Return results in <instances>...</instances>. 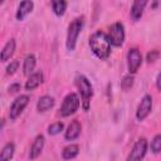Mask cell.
<instances>
[{
  "instance_id": "13",
  "label": "cell",
  "mask_w": 161,
  "mask_h": 161,
  "mask_svg": "<svg viewBox=\"0 0 161 161\" xmlns=\"http://www.w3.org/2000/svg\"><path fill=\"white\" fill-rule=\"evenodd\" d=\"M44 80V75H43V72L38 70V72H34L31 75L28 77V80L25 82V89L26 91H33L35 88H38Z\"/></svg>"
},
{
  "instance_id": "10",
  "label": "cell",
  "mask_w": 161,
  "mask_h": 161,
  "mask_svg": "<svg viewBox=\"0 0 161 161\" xmlns=\"http://www.w3.org/2000/svg\"><path fill=\"white\" fill-rule=\"evenodd\" d=\"M44 145H45V137L43 135H38L35 137V140L33 141V145L30 147V152H29L30 160H35L42 153V151L44 148Z\"/></svg>"
},
{
  "instance_id": "5",
  "label": "cell",
  "mask_w": 161,
  "mask_h": 161,
  "mask_svg": "<svg viewBox=\"0 0 161 161\" xmlns=\"http://www.w3.org/2000/svg\"><path fill=\"white\" fill-rule=\"evenodd\" d=\"M108 40L111 43V45L113 47H122L125 43V25L121 21H116L114 24L111 25L109 31H108Z\"/></svg>"
},
{
  "instance_id": "12",
  "label": "cell",
  "mask_w": 161,
  "mask_h": 161,
  "mask_svg": "<svg viewBox=\"0 0 161 161\" xmlns=\"http://www.w3.org/2000/svg\"><path fill=\"white\" fill-rule=\"evenodd\" d=\"M80 130H82V126L79 123L78 119H73L69 126L67 127L65 132H64V138L67 141H73L75 138H78V136L80 135Z\"/></svg>"
},
{
  "instance_id": "23",
  "label": "cell",
  "mask_w": 161,
  "mask_h": 161,
  "mask_svg": "<svg viewBox=\"0 0 161 161\" xmlns=\"http://www.w3.org/2000/svg\"><path fill=\"white\" fill-rule=\"evenodd\" d=\"M133 80H135L133 74H127V75H125V77L122 78V80H121V88L125 89V91L130 89V88L133 86Z\"/></svg>"
},
{
  "instance_id": "22",
  "label": "cell",
  "mask_w": 161,
  "mask_h": 161,
  "mask_svg": "<svg viewBox=\"0 0 161 161\" xmlns=\"http://www.w3.org/2000/svg\"><path fill=\"white\" fill-rule=\"evenodd\" d=\"M150 148L153 153H158L161 152V135H156L152 141H151V145H150Z\"/></svg>"
},
{
  "instance_id": "7",
  "label": "cell",
  "mask_w": 161,
  "mask_h": 161,
  "mask_svg": "<svg viewBox=\"0 0 161 161\" xmlns=\"http://www.w3.org/2000/svg\"><path fill=\"white\" fill-rule=\"evenodd\" d=\"M29 103V96L28 94H20L19 97H16L13 103L10 104V108H9V118L11 121L16 119L21 112L24 111V108L28 106Z\"/></svg>"
},
{
  "instance_id": "6",
  "label": "cell",
  "mask_w": 161,
  "mask_h": 161,
  "mask_svg": "<svg viewBox=\"0 0 161 161\" xmlns=\"http://www.w3.org/2000/svg\"><path fill=\"white\" fill-rule=\"evenodd\" d=\"M147 146H148V145H147V140H146L145 137L138 138V140L135 142V145H133V147H132L130 155L127 156V160H126V161H142L143 157L146 156Z\"/></svg>"
},
{
  "instance_id": "8",
  "label": "cell",
  "mask_w": 161,
  "mask_h": 161,
  "mask_svg": "<svg viewBox=\"0 0 161 161\" xmlns=\"http://www.w3.org/2000/svg\"><path fill=\"white\" fill-rule=\"evenodd\" d=\"M142 64V54L137 48H130L127 53V67L130 74H135Z\"/></svg>"
},
{
  "instance_id": "3",
  "label": "cell",
  "mask_w": 161,
  "mask_h": 161,
  "mask_svg": "<svg viewBox=\"0 0 161 161\" xmlns=\"http://www.w3.org/2000/svg\"><path fill=\"white\" fill-rule=\"evenodd\" d=\"M84 24V18L83 16H78L75 18L68 26V31H67V40H65V47L69 52H73L75 49V44H77V39L78 35L80 34V30L83 28Z\"/></svg>"
},
{
  "instance_id": "21",
  "label": "cell",
  "mask_w": 161,
  "mask_h": 161,
  "mask_svg": "<svg viewBox=\"0 0 161 161\" xmlns=\"http://www.w3.org/2000/svg\"><path fill=\"white\" fill-rule=\"evenodd\" d=\"M64 130V123L63 122H54L52 125H49L48 127V133L50 136H55L58 133H60Z\"/></svg>"
},
{
  "instance_id": "24",
  "label": "cell",
  "mask_w": 161,
  "mask_h": 161,
  "mask_svg": "<svg viewBox=\"0 0 161 161\" xmlns=\"http://www.w3.org/2000/svg\"><path fill=\"white\" fill-rule=\"evenodd\" d=\"M18 68H19V60H13V62H10V64L6 67V74H9V75L14 74V73L18 70Z\"/></svg>"
},
{
  "instance_id": "27",
  "label": "cell",
  "mask_w": 161,
  "mask_h": 161,
  "mask_svg": "<svg viewBox=\"0 0 161 161\" xmlns=\"http://www.w3.org/2000/svg\"><path fill=\"white\" fill-rule=\"evenodd\" d=\"M156 87L158 91H161V73H158V75L156 78Z\"/></svg>"
},
{
  "instance_id": "1",
  "label": "cell",
  "mask_w": 161,
  "mask_h": 161,
  "mask_svg": "<svg viewBox=\"0 0 161 161\" xmlns=\"http://www.w3.org/2000/svg\"><path fill=\"white\" fill-rule=\"evenodd\" d=\"M89 47L93 54L99 59H107L111 54V43L107 34L102 30H97L89 36Z\"/></svg>"
},
{
  "instance_id": "16",
  "label": "cell",
  "mask_w": 161,
  "mask_h": 161,
  "mask_svg": "<svg viewBox=\"0 0 161 161\" xmlns=\"http://www.w3.org/2000/svg\"><path fill=\"white\" fill-rule=\"evenodd\" d=\"M54 103H55V101L52 96H42L36 102V109H38V112H45V111L50 109L54 106Z\"/></svg>"
},
{
  "instance_id": "26",
  "label": "cell",
  "mask_w": 161,
  "mask_h": 161,
  "mask_svg": "<svg viewBox=\"0 0 161 161\" xmlns=\"http://www.w3.org/2000/svg\"><path fill=\"white\" fill-rule=\"evenodd\" d=\"M20 87H21V86H20L19 83H14V84H11V86L9 87V93H11V94H13V93H16L18 91H20Z\"/></svg>"
},
{
  "instance_id": "18",
  "label": "cell",
  "mask_w": 161,
  "mask_h": 161,
  "mask_svg": "<svg viewBox=\"0 0 161 161\" xmlns=\"http://www.w3.org/2000/svg\"><path fill=\"white\" fill-rule=\"evenodd\" d=\"M15 152V145L13 142H8L4 145V147L1 148V153H0V161H10L14 156Z\"/></svg>"
},
{
  "instance_id": "17",
  "label": "cell",
  "mask_w": 161,
  "mask_h": 161,
  "mask_svg": "<svg viewBox=\"0 0 161 161\" xmlns=\"http://www.w3.org/2000/svg\"><path fill=\"white\" fill-rule=\"evenodd\" d=\"M35 64H36V59L33 54H28L24 59V63H23V73L25 75H31L34 73V68H35Z\"/></svg>"
},
{
  "instance_id": "20",
  "label": "cell",
  "mask_w": 161,
  "mask_h": 161,
  "mask_svg": "<svg viewBox=\"0 0 161 161\" xmlns=\"http://www.w3.org/2000/svg\"><path fill=\"white\" fill-rule=\"evenodd\" d=\"M67 5H68V3L64 1V0H54V1H52L53 13L55 15H58V16H62L67 10Z\"/></svg>"
},
{
  "instance_id": "4",
  "label": "cell",
  "mask_w": 161,
  "mask_h": 161,
  "mask_svg": "<svg viewBox=\"0 0 161 161\" xmlns=\"http://www.w3.org/2000/svg\"><path fill=\"white\" fill-rule=\"evenodd\" d=\"M79 104H80V101H79L78 94L74 93V92L68 93L63 99V103H62V107L59 109V113L63 117H68V116H70V114L77 112V109L79 108Z\"/></svg>"
},
{
  "instance_id": "11",
  "label": "cell",
  "mask_w": 161,
  "mask_h": 161,
  "mask_svg": "<svg viewBox=\"0 0 161 161\" xmlns=\"http://www.w3.org/2000/svg\"><path fill=\"white\" fill-rule=\"evenodd\" d=\"M146 5H147V0H136V1H133L132 6H131V11H130L131 19L133 21H138L142 18Z\"/></svg>"
},
{
  "instance_id": "15",
  "label": "cell",
  "mask_w": 161,
  "mask_h": 161,
  "mask_svg": "<svg viewBox=\"0 0 161 161\" xmlns=\"http://www.w3.org/2000/svg\"><path fill=\"white\" fill-rule=\"evenodd\" d=\"M15 47H16V43H15V39H9L6 42V44L3 47V50H1V54H0V59L1 62H6L8 59H10L15 52Z\"/></svg>"
},
{
  "instance_id": "14",
  "label": "cell",
  "mask_w": 161,
  "mask_h": 161,
  "mask_svg": "<svg viewBox=\"0 0 161 161\" xmlns=\"http://www.w3.org/2000/svg\"><path fill=\"white\" fill-rule=\"evenodd\" d=\"M33 8H34V3H33V1H30V0L21 1V3L19 4V6H18L16 14H15L16 19H18V20H23L28 14L31 13Z\"/></svg>"
},
{
  "instance_id": "25",
  "label": "cell",
  "mask_w": 161,
  "mask_h": 161,
  "mask_svg": "<svg viewBox=\"0 0 161 161\" xmlns=\"http://www.w3.org/2000/svg\"><path fill=\"white\" fill-rule=\"evenodd\" d=\"M158 57H160L158 50H151V52H148V53H147V55H146V60H147L148 63H152V62L157 60V58H158Z\"/></svg>"
},
{
  "instance_id": "2",
  "label": "cell",
  "mask_w": 161,
  "mask_h": 161,
  "mask_svg": "<svg viewBox=\"0 0 161 161\" xmlns=\"http://www.w3.org/2000/svg\"><path fill=\"white\" fill-rule=\"evenodd\" d=\"M75 86L82 97V107L84 111H88L89 104H91V98L93 96V87H92L89 79L87 77H84L83 74H78L75 77Z\"/></svg>"
},
{
  "instance_id": "19",
  "label": "cell",
  "mask_w": 161,
  "mask_h": 161,
  "mask_svg": "<svg viewBox=\"0 0 161 161\" xmlns=\"http://www.w3.org/2000/svg\"><path fill=\"white\" fill-rule=\"evenodd\" d=\"M78 153H79V146L75 143H70V145L65 146L62 151V156L64 160H72L75 156H78Z\"/></svg>"
},
{
  "instance_id": "9",
  "label": "cell",
  "mask_w": 161,
  "mask_h": 161,
  "mask_svg": "<svg viewBox=\"0 0 161 161\" xmlns=\"http://www.w3.org/2000/svg\"><path fill=\"white\" fill-rule=\"evenodd\" d=\"M152 111V97L150 94H145L136 109V118L138 121H143Z\"/></svg>"
}]
</instances>
